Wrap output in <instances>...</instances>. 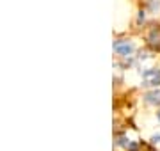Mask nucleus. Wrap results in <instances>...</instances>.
Instances as JSON below:
<instances>
[{
  "label": "nucleus",
  "instance_id": "nucleus-1",
  "mask_svg": "<svg viewBox=\"0 0 160 151\" xmlns=\"http://www.w3.org/2000/svg\"><path fill=\"white\" fill-rule=\"evenodd\" d=\"M142 80L144 85H148V87L160 85V70H146L142 73Z\"/></svg>",
  "mask_w": 160,
  "mask_h": 151
},
{
  "label": "nucleus",
  "instance_id": "nucleus-2",
  "mask_svg": "<svg viewBox=\"0 0 160 151\" xmlns=\"http://www.w3.org/2000/svg\"><path fill=\"white\" fill-rule=\"evenodd\" d=\"M114 50L118 53H121V55H128V53L133 52V45H132V43H128V41H125V43H116Z\"/></svg>",
  "mask_w": 160,
  "mask_h": 151
},
{
  "label": "nucleus",
  "instance_id": "nucleus-3",
  "mask_svg": "<svg viewBox=\"0 0 160 151\" xmlns=\"http://www.w3.org/2000/svg\"><path fill=\"white\" fill-rule=\"evenodd\" d=\"M144 100H146V103L149 105H160V91H151V93H148L146 96H144Z\"/></svg>",
  "mask_w": 160,
  "mask_h": 151
},
{
  "label": "nucleus",
  "instance_id": "nucleus-4",
  "mask_svg": "<svg viewBox=\"0 0 160 151\" xmlns=\"http://www.w3.org/2000/svg\"><path fill=\"white\" fill-rule=\"evenodd\" d=\"M148 39H149V45L160 48V29H153V30H151V34H149Z\"/></svg>",
  "mask_w": 160,
  "mask_h": 151
},
{
  "label": "nucleus",
  "instance_id": "nucleus-5",
  "mask_svg": "<svg viewBox=\"0 0 160 151\" xmlns=\"http://www.w3.org/2000/svg\"><path fill=\"white\" fill-rule=\"evenodd\" d=\"M151 142H153V144H160V134L153 135V137H151Z\"/></svg>",
  "mask_w": 160,
  "mask_h": 151
},
{
  "label": "nucleus",
  "instance_id": "nucleus-6",
  "mask_svg": "<svg viewBox=\"0 0 160 151\" xmlns=\"http://www.w3.org/2000/svg\"><path fill=\"white\" fill-rule=\"evenodd\" d=\"M118 144H119V146H128V142H126V137H119Z\"/></svg>",
  "mask_w": 160,
  "mask_h": 151
},
{
  "label": "nucleus",
  "instance_id": "nucleus-7",
  "mask_svg": "<svg viewBox=\"0 0 160 151\" xmlns=\"http://www.w3.org/2000/svg\"><path fill=\"white\" fill-rule=\"evenodd\" d=\"M157 116H158V121H160V110H158V114H157Z\"/></svg>",
  "mask_w": 160,
  "mask_h": 151
}]
</instances>
